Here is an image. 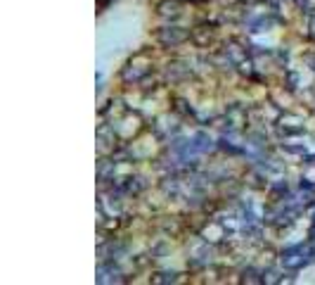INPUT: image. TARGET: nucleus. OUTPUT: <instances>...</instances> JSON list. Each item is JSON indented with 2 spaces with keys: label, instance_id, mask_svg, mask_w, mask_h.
<instances>
[]
</instances>
